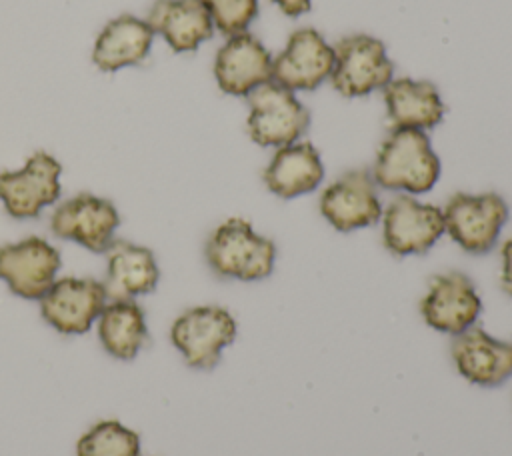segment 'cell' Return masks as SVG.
<instances>
[{
	"label": "cell",
	"instance_id": "6da1fadb",
	"mask_svg": "<svg viewBox=\"0 0 512 456\" xmlns=\"http://www.w3.org/2000/svg\"><path fill=\"white\" fill-rule=\"evenodd\" d=\"M440 170V158L426 132L394 128L380 144L370 174L376 186L414 196L432 190Z\"/></svg>",
	"mask_w": 512,
	"mask_h": 456
},
{
	"label": "cell",
	"instance_id": "7a4b0ae2",
	"mask_svg": "<svg viewBox=\"0 0 512 456\" xmlns=\"http://www.w3.org/2000/svg\"><path fill=\"white\" fill-rule=\"evenodd\" d=\"M206 262L220 278L256 282L272 274L276 244L244 218L224 220L206 242Z\"/></svg>",
	"mask_w": 512,
	"mask_h": 456
},
{
	"label": "cell",
	"instance_id": "3957f363",
	"mask_svg": "<svg viewBox=\"0 0 512 456\" xmlns=\"http://www.w3.org/2000/svg\"><path fill=\"white\" fill-rule=\"evenodd\" d=\"M444 232L466 252L486 254L508 220V204L496 192L454 194L442 210Z\"/></svg>",
	"mask_w": 512,
	"mask_h": 456
},
{
	"label": "cell",
	"instance_id": "277c9868",
	"mask_svg": "<svg viewBox=\"0 0 512 456\" xmlns=\"http://www.w3.org/2000/svg\"><path fill=\"white\" fill-rule=\"evenodd\" d=\"M236 332V320L226 308L194 306L174 320L170 340L190 368L210 370L218 364L222 350L234 342Z\"/></svg>",
	"mask_w": 512,
	"mask_h": 456
},
{
	"label": "cell",
	"instance_id": "5b68a950",
	"mask_svg": "<svg viewBox=\"0 0 512 456\" xmlns=\"http://www.w3.org/2000/svg\"><path fill=\"white\" fill-rule=\"evenodd\" d=\"M248 134L260 146L280 148L298 142L310 126V112L296 94L276 82H266L248 94Z\"/></svg>",
	"mask_w": 512,
	"mask_h": 456
},
{
	"label": "cell",
	"instance_id": "8992f818",
	"mask_svg": "<svg viewBox=\"0 0 512 456\" xmlns=\"http://www.w3.org/2000/svg\"><path fill=\"white\" fill-rule=\"evenodd\" d=\"M394 76V64L382 40L368 34H352L334 46L332 86L346 98L366 96L384 88Z\"/></svg>",
	"mask_w": 512,
	"mask_h": 456
},
{
	"label": "cell",
	"instance_id": "52a82bcc",
	"mask_svg": "<svg viewBox=\"0 0 512 456\" xmlns=\"http://www.w3.org/2000/svg\"><path fill=\"white\" fill-rule=\"evenodd\" d=\"M62 164L48 152H34L18 170L0 172V202L18 220L40 216L62 192Z\"/></svg>",
	"mask_w": 512,
	"mask_h": 456
},
{
	"label": "cell",
	"instance_id": "ba28073f",
	"mask_svg": "<svg viewBox=\"0 0 512 456\" xmlns=\"http://www.w3.org/2000/svg\"><path fill=\"white\" fill-rule=\"evenodd\" d=\"M62 256L48 240L28 236L0 246V278L26 300H40L56 282Z\"/></svg>",
	"mask_w": 512,
	"mask_h": 456
},
{
	"label": "cell",
	"instance_id": "9c48e42d",
	"mask_svg": "<svg viewBox=\"0 0 512 456\" xmlns=\"http://www.w3.org/2000/svg\"><path fill=\"white\" fill-rule=\"evenodd\" d=\"M120 226L116 206L100 196L82 192L62 204L50 216V230L54 236L72 240L90 252H106L116 240Z\"/></svg>",
	"mask_w": 512,
	"mask_h": 456
},
{
	"label": "cell",
	"instance_id": "30bf717a",
	"mask_svg": "<svg viewBox=\"0 0 512 456\" xmlns=\"http://www.w3.org/2000/svg\"><path fill=\"white\" fill-rule=\"evenodd\" d=\"M444 234V214L438 206L410 194L396 196L382 210V240L396 256L424 254Z\"/></svg>",
	"mask_w": 512,
	"mask_h": 456
},
{
	"label": "cell",
	"instance_id": "8fae6325",
	"mask_svg": "<svg viewBox=\"0 0 512 456\" xmlns=\"http://www.w3.org/2000/svg\"><path fill=\"white\" fill-rule=\"evenodd\" d=\"M42 318L60 334H84L98 320L108 302L102 282L94 278L64 276L38 300Z\"/></svg>",
	"mask_w": 512,
	"mask_h": 456
},
{
	"label": "cell",
	"instance_id": "7c38bea8",
	"mask_svg": "<svg viewBox=\"0 0 512 456\" xmlns=\"http://www.w3.org/2000/svg\"><path fill=\"white\" fill-rule=\"evenodd\" d=\"M482 312V300L464 272H446L432 278L428 292L420 302L424 322L442 334L458 336L476 326Z\"/></svg>",
	"mask_w": 512,
	"mask_h": 456
},
{
	"label": "cell",
	"instance_id": "4fadbf2b",
	"mask_svg": "<svg viewBox=\"0 0 512 456\" xmlns=\"http://www.w3.org/2000/svg\"><path fill=\"white\" fill-rule=\"evenodd\" d=\"M334 46L314 28H300L290 34L284 50L272 62V82L296 92L314 90L330 78Z\"/></svg>",
	"mask_w": 512,
	"mask_h": 456
},
{
	"label": "cell",
	"instance_id": "5bb4252c",
	"mask_svg": "<svg viewBox=\"0 0 512 456\" xmlns=\"http://www.w3.org/2000/svg\"><path fill=\"white\" fill-rule=\"evenodd\" d=\"M320 212L340 232L376 224L382 218V202L372 174L350 170L336 178L320 196Z\"/></svg>",
	"mask_w": 512,
	"mask_h": 456
},
{
	"label": "cell",
	"instance_id": "9a60e30c",
	"mask_svg": "<svg viewBox=\"0 0 512 456\" xmlns=\"http://www.w3.org/2000/svg\"><path fill=\"white\" fill-rule=\"evenodd\" d=\"M274 58L258 38L248 32L228 36L214 58L218 88L230 96H248L272 80Z\"/></svg>",
	"mask_w": 512,
	"mask_h": 456
},
{
	"label": "cell",
	"instance_id": "2e32d148",
	"mask_svg": "<svg viewBox=\"0 0 512 456\" xmlns=\"http://www.w3.org/2000/svg\"><path fill=\"white\" fill-rule=\"evenodd\" d=\"M458 374L484 388H494L512 376V342L488 334L480 326L454 336L450 348Z\"/></svg>",
	"mask_w": 512,
	"mask_h": 456
},
{
	"label": "cell",
	"instance_id": "e0dca14e",
	"mask_svg": "<svg viewBox=\"0 0 512 456\" xmlns=\"http://www.w3.org/2000/svg\"><path fill=\"white\" fill-rule=\"evenodd\" d=\"M154 30L146 18L120 14L110 20L94 40L92 62L102 72H118L122 68L142 64L154 42Z\"/></svg>",
	"mask_w": 512,
	"mask_h": 456
},
{
	"label": "cell",
	"instance_id": "ac0fdd59",
	"mask_svg": "<svg viewBox=\"0 0 512 456\" xmlns=\"http://www.w3.org/2000/svg\"><path fill=\"white\" fill-rule=\"evenodd\" d=\"M104 254L106 278L102 284L108 300H136L156 288L160 268L152 250L128 240H114Z\"/></svg>",
	"mask_w": 512,
	"mask_h": 456
},
{
	"label": "cell",
	"instance_id": "d6986e66",
	"mask_svg": "<svg viewBox=\"0 0 512 456\" xmlns=\"http://www.w3.org/2000/svg\"><path fill=\"white\" fill-rule=\"evenodd\" d=\"M146 22L174 52H194L214 34L212 20L200 0H156Z\"/></svg>",
	"mask_w": 512,
	"mask_h": 456
},
{
	"label": "cell",
	"instance_id": "ffe728a7",
	"mask_svg": "<svg viewBox=\"0 0 512 456\" xmlns=\"http://www.w3.org/2000/svg\"><path fill=\"white\" fill-rule=\"evenodd\" d=\"M388 120L394 128L430 130L444 118V102L438 88L428 80L392 78L384 88Z\"/></svg>",
	"mask_w": 512,
	"mask_h": 456
},
{
	"label": "cell",
	"instance_id": "44dd1931",
	"mask_svg": "<svg viewBox=\"0 0 512 456\" xmlns=\"http://www.w3.org/2000/svg\"><path fill=\"white\" fill-rule=\"evenodd\" d=\"M322 180L324 164L310 142H292L276 148L264 170V184L284 200L316 190Z\"/></svg>",
	"mask_w": 512,
	"mask_h": 456
},
{
	"label": "cell",
	"instance_id": "7402d4cb",
	"mask_svg": "<svg viewBox=\"0 0 512 456\" xmlns=\"http://www.w3.org/2000/svg\"><path fill=\"white\" fill-rule=\"evenodd\" d=\"M96 330L102 348L118 360H132L148 338L146 316L136 300H108Z\"/></svg>",
	"mask_w": 512,
	"mask_h": 456
},
{
	"label": "cell",
	"instance_id": "603a6c76",
	"mask_svg": "<svg viewBox=\"0 0 512 456\" xmlns=\"http://www.w3.org/2000/svg\"><path fill=\"white\" fill-rule=\"evenodd\" d=\"M76 456H140V436L118 420H100L80 436Z\"/></svg>",
	"mask_w": 512,
	"mask_h": 456
},
{
	"label": "cell",
	"instance_id": "cb8c5ba5",
	"mask_svg": "<svg viewBox=\"0 0 512 456\" xmlns=\"http://www.w3.org/2000/svg\"><path fill=\"white\" fill-rule=\"evenodd\" d=\"M214 30L226 36L242 34L258 14V0H200Z\"/></svg>",
	"mask_w": 512,
	"mask_h": 456
},
{
	"label": "cell",
	"instance_id": "d4e9b609",
	"mask_svg": "<svg viewBox=\"0 0 512 456\" xmlns=\"http://www.w3.org/2000/svg\"><path fill=\"white\" fill-rule=\"evenodd\" d=\"M502 274H500V284L502 290L512 296V238H508L502 246Z\"/></svg>",
	"mask_w": 512,
	"mask_h": 456
},
{
	"label": "cell",
	"instance_id": "484cf974",
	"mask_svg": "<svg viewBox=\"0 0 512 456\" xmlns=\"http://www.w3.org/2000/svg\"><path fill=\"white\" fill-rule=\"evenodd\" d=\"M286 16H300L310 10L312 0H272Z\"/></svg>",
	"mask_w": 512,
	"mask_h": 456
}]
</instances>
